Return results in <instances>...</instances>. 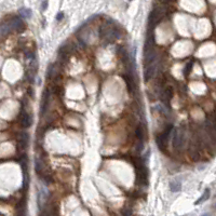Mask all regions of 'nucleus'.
I'll list each match as a JSON object with an SVG mask.
<instances>
[{
  "label": "nucleus",
  "instance_id": "obj_20",
  "mask_svg": "<svg viewBox=\"0 0 216 216\" xmlns=\"http://www.w3.org/2000/svg\"><path fill=\"white\" fill-rule=\"evenodd\" d=\"M201 216H211V215H210V214H203V215H201Z\"/></svg>",
  "mask_w": 216,
  "mask_h": 216
},
{
  "label": "nucleus",
  "instance_id": "obj_4",
  "mask_svg": "<svg viewBox=\"0 0 216 216\" xmlns=\"http://www.w3.org/2000/svg\"><path fill=\"white\" fill-rule=\"evenodd\" d=\"M174 131V127L172 124H169L167 128L163 130V132H161L158 136L156 137V144L158 146V148L161 151H164L167 147V143L170 139V136L172 134V132Z\"/></svg>",
  "mask_w": 216,
  "mask_h": 216
},
{
  "label": "nucleus",
  "instance_id": "obj_14",
  "mask_svg": "<svg viewBox=\"0 0 216 216\" xmlns=\"http://www.w3.org/2000/svg\"><path fill=\"white\" fill-rule=\"evenodd\" d=\"M18 13H20V15H21L22 18H32V10H30V9H27V8H22V9H20Z\"/></svg>",
  "mask_w": 216,
  "mask_h": 216
},
{
  "label": "nucleus",
  "instance_id": "obj_5",
  "mask_svg": "<svg viewBox=\"0 0 216 216\" xmlns=\"http://www.w3.org/2000/svg\"><path fill=\"white\" fill-rule=\"evenodd\" d=\"M173 148L177 151H179L183 149L186 143V135H185V131L183 128H174L173 131Z\"/></svg>",
  "mask_w": 216,
  "mask_h": 216
},
{
  "label": "nucleus",
  "instance_id": "obj_1",
  "mask_svg": "<svg viewBox=\"0 0 216 216\" xmlns=\"http://www.w3.org/2000/svg\"><path fill=\"white\" fill-rule=\"evenodd\" d=\"M99 35L103 39L107 40L108 42L115 41L116 39L120 38L121 32L117 26H115L113 23H106L101 26L99 28Z\"/></svg>",
  "mask_w": 216,
  "mask_h": 216
},
{
  "label": "nucleus",
  "instance_id": "obj_18",
  "mask_svg": "<svg viewBox=\"0 0 216 216\" xmlns=\"http://www.w3.org/2000/svg\"><path fill=\"white\" fill-rule=\"evenodd\" d=\"M63 18H64V13H63V12H60V13L56 15V20H57V21H61V20H62Z\"/></svg>",
  "mask_w": 216,
  "mask_h": 216
},
{
  "label": "nucleus",
  "instance_id": "obj_10",
  "mask_svg": "<svg viewBox=\"0 0 216 216\" xmlns=\"http://www.w3.org/2000/svg\"><path fill=\"white\" fill-rule=\"evenodd\" d=\"M20 122L23 128H29L32 124V117L30 113L27 111H23L21 113V118H20Z\"/></svg>",
  "mask_w": 216,
  "mask_h": 216
},
{
  "label": "nucleus",
  "instance_id": "obj_11",
  "mask_svg": "<svg viewBox=\"0 0 216 216\" xmlns=\"http://www.w3.org/2000/svg\"><path fill=\"white\" fill-rule=\"evenodd\" d=\"M172 97H173V90L171 88H165L163 93L161 94V99L164 103V105L167 107H170L171 101H172Z\"/></svg>",
  "mask_w": 216,
  "mask_h": 216
},
{
  "label": "nucleus",
  "instance_id": "obj_6",
  "mask_svg": "<svg viewBox=\"0 0 216 216\" xmlns=\"http://www.w3.org/2000/svg\"><path fill=\"white\" fill-rule=\"evenodd\" d=\"M161 18H162V13H161V11L158 10V9H155V10L151 11V13L149 15V20H148V29L150 32H152V29L156 27V25L159 23Z\"/></svg>",
  "mask_w": 216,
  "mask_h": 216
},
{
  "label": "nucleus",
  "instance_id": "obj_17",
  "mask_svg": "<svg viewBox=\"0 0 216 216\" xmlns=\"http://www.w3.org/2000/svg\"><path fill=\"white\" fill-rule=\"evenodd\" d=\"M192 67H193V62H188L186 66H185V69H184V74L187 76V75L190 74V71H191Z\"/></svg>",
  "mask_w": 216,
  "mask_h": 216
},
{
  "label": "nucleus",
  "instance_id": "obj_8",
  "mask_svg": "<svg viewBox=\"0 0 216 216\" xmlns=\"http://www.w3.org/2000/svg\"><path fill=\"white\" fill-rule=\"evenodd\" d=\"M18 148L21 150H25L29 145V134L27 132H21L18 135Z\"/></svg>",
  "mask_w": 216,
  "mask_h": 216
},
{
  "label": "nucleus",
  "instance_id": "obj_13",
  "mask_svg": "<svg viewBox=\"0 0 216 216\" xmlns=\"http://www.w3.org/2000/svg\"><path fill=\"white\" fill-rule=\"evenodd\" d=\"M135 134H136V137H137L138 142H144V138H145V131H144V129H143L142 124H139L137 128H136V132H135Z\"/></svg>",
  "mask_w": 216,
  "mask_h": 216
},
{
  "label": "nucleus",
  "instance_id": "obj_7",
  "mask_svg": "<svg viewBox=\"0 0 216 216\" xmlns=\"http://www.w3.org/2000/svg\"><path fill=\"white\" fill-rule=\"evenodd\" d=\"M157 65H158V62L145 66V70H144V79H145V81H148L151 78H153V76L157 72Z\"/></svg>",
  "mask_w": 216,
  "mask_h": 216
},
{
  "label": "nucleus",
  "instance_id": "obj_21",
  "mask_svg": "<svg viewBox=\"0 0 216 216\" xmlns=\"http://www.w3.org/2000/svg\"><path fill=\"white\" fill-rule=\"evenodd\" d=\"M129 1H132V0H129Z\"/></svg>",
  "mask_w": 216,
  "mask_h": 216
},
{
  "label": "nucleus",
  "instance_id": "obj_9",
  "mask_svg": "<svg viewBox=\"0 0 216 216\" xmlns=\"http://www.w3.org/2000/svg\"><path fill=\"white\" fill-rule=\"evenodd\" d=\"M49 103H50V91L46 89V90L43 91L42 99H41V107H40V113L42 116L46 113V111L49 108Z\"/></svg>",
  "mask_w": 216,
  "mask_h": 216
},
{
  "label": "nucleus",
  "instance_id": "obj_19",
  "mask_svg": "<svg viewBox=\"0 0 216 216\" xmlns=\"http://www.w3.org/2000/svg\"><path fill=\"white\" fill-rule=\"evenodd\" d=\"M46 8H48V1H43V4H42V10H46Z\"/></svg>",
  "mask_w": 216,
  "mask_h": 216
},
{
  "label": "nucleus",
  "instance_id": "obj_2",
  "mask_svg": "<svg viewBox=\"0 0 216 216\" xmlns=\"http://www.w3.org/2000/svg\"><path fill=\"white\" fill-rule=\"evenodd\" d=\"M25 29L24 22L22 21L20 18H13L10 21L6 22L0 26V34L2 35H7L8 32H12V30H16V32H23Z\"/></svg>",
  "mask_w": 216,
  "mask_h": 216
},
{
  "label": "nucleus",
  "instance_id": "obj_16",
  "mask_svg": "<svg viewBox=\"0 0 216 216\" xmlns=\"http://www.w3.org/2000/svg\"><path fill=\"white\" fill-rule=\"evenodd\" d=\"M35 170L37 174H39V175L42 174V164H41V161L39 159H37V158L35 160Z\"/></svg>",
  "mask_w": 216,
  "mask_h": 216
},
{
  "label": "nucleus",
  "instance_id": "obj_3",
  "mask_svg": "<svg viewBox=\"0 0 216 216\" xmlns=\"http://www.w3.org/2000/svg\"><path fill=\"white\" fill-rule=\"evenodd\" d=\"M136 170V182L139 185L147 186L148 185V170L146 167V162L144 159L138 160V162H134Z\"/></svg>",
  "mask_w": 216,
  "mask_h": 216
},
{
  "label": "nucleus",
  "instance_id": "obj_15",
  "mask_svg": "<svg viewBox=\"0 0 216 216\" xmlns=\"http://www.w3.org/2000/svg\"><path fill=\"white\" fill-rule=\"evenodd\" d=\"M209 197H210V189H209V188H206L205 191H204V193H203V195H202L201 197L198 199V201L196 202V204H200L201 202L208 200V199H209Z\"/></svg>",
  "mask_w": 216,
  "mask_h": 216
},
{
  "label": "nucleus",
  "instance_id": "obj_12",
  "mask_svg": "<svg viewBox=\"0 0 216 216\" xmlns=\"http://www.w3.org/2000/svg\"><path fill=\"white\" fill-rule=\"evenodd\" d=\"M182 188V183L178 179H173L170 182V189L172 192H177L179 191Z\"/></svg>",
  "mask_w": 216,
  "mask_h": 216
}]
</instances>
